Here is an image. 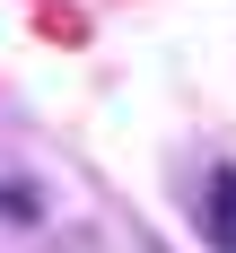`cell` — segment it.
<instances>
[{"label":"cell","instance_id":"obj_1","mask_svg":"<svg viewBox=\"0 0 236 253\" xmlns=\"http://www.w3.org/2000/svg\"><path fill=\"white\" fill-rule=\"evenodd\" d=\"M201 227H210V245H219V253H236V175H228V166L201 183Z\"/></svg>","mask_w":236,"mask_h":253}]
</instances>
